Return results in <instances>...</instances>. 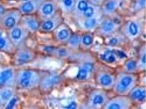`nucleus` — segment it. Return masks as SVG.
Listing matches in <instances>:
<instances>
[{"label":"nucleus","mask_w":146,"mask_h":109,"mask_svg":"<svg viewBox=\"0 0 146 109\" xmlns=\"http://www.w3.org/2000/svg\"><path fill=\"white\" fill-rule=\"evenodd\" d=\"M22 20L24 26L31 32H35L40 27L38 21L34 16L30 15L25 16L23 17Z\"/></svg>","instance_id":"f8f14e48"},{"label":"nucleus","mask_w":146,"mask_h":109,"mask_svg":"<svg viewBox=\"0 0 146 109\" xmlns=\"http://www.w3.org/2000/svg\"><path fill=\"white\" fill-rule=\"evenodd\" d=\"M115 76L109 70H100L96 73V81L99 85L103 88L111 89L114 87Z\"/></svg>","instance_id":"7ed1b4c3"},{"label":"nucleus","mask_w":146,"mask_h":109,"mask_svg":"<svg viewBox=\"0 0 146 109\" xmlns=\"http://www.w3.org/2000/svg\"><path fill=\"white\" fill-rule=\"evenodd\" d=\"M13 94L12 89L9 88H3L0 90V102L3 104L7 103Z\"/></svg>","instance_id":"4468645a"},{"label":"nucleus","mask_w":146,"mask_h":109,"mask_svg":"<svg viewBox=\"0 0 146 109\" xmlns=\"http://www.w3.org/2000/svg\"><path fill=\"white\" fill-rule=\"evenodd\" d=\"M3 8L2 7L0 6V14H2L3 12Z\"/></svg>","instance_id":"f704fd0d"},{"label":"nucleus","mask_w":146,"mask_h":109,"mask_svg":"<svg viewBox=\"0 0 146 109\" xmlns=\"http://www.w3.org/2000/svg\"><path fill=\"white\" fill-rule=\"evenodd\" d=\"M17 102V99L16 98H13L10 100V102L6 106V108L12 109L14 107Z\"/></svg>","instance_id":"2f4dec72"},{"label":"nucleus","mask_w":146,"mask_h":109,"mask_svg":"<svg viewBox=\"0 0 146 109\" xmlns=\"http://www.w3.org/2000/svg\"><path fill=\"white\" fill-rule=\"evenodd\" d=\"M125 68L128 73H133L137 68V62L134 59H130L126 62Z\"/></svg>","instance_id":"aec40b11"},{"label":"nucleus","mask_w":146,"mask_h":109,"mask_svg":"<svg viewBox=\"0 0 146 109\" xmlns=\"http://www.w3.org/2000/svg\"><path fill=\"white\" fill-rule=\"evenodd\" d=\"M140 53V58L139 61L137 62V67L143 69V70L145 69V48H144V50H143Z\"/></svg>","instance_id":"412c9836"},{"label":"nucleus","mask_w":146,"mask_h":109,"mask_svg":"<svg viewBox=\"0 0 146 109\" xmlns=\"http://www.w3.org/2000/svg\"><path fill=\"white\" fill-rule=\"evenodd\" d=\"M80 42V37L78 35H74L70 38L69 44L71 47L77 49L79 46Z\"/></svg>","instance_id":"4be33fe9"},{"label":"nucleus","mask_w":146,"mask_h":109,"mask_svg":"<svg viewBox=\"0 0 146 109\" xmlns=\"http://www.w3.org/2000/svg\"><path fill=\"white\" fill-rule=\"evenodd\" d=\"M1 33H0V38H1Z\"/></svg>","instance_id":"e433bc0d"},{"label":"nucleus","mask_w":146,"mask_h":109,"mask_svg":"<svg viewBox=\"0 0 146 109\" xmlns=\"http://www.w3.org/2000/svg\"><path fill=\"white\" fill-rule=\"evenodd\" d=\"M76 104L74 103V102H73V103H72L71 104H70V106L67 107V108L70 109L75 108L76 107Z\"/></svg>","instance_id":"72a5a7b5"},{"label":"nucleus","mask_w":146,"mask_h":109,"mask_svg":"<svg viewBox=\"0 0 146 109\" xmlns=\"http://www.w3.org/2000/svg\"><path fill=\"white\" fill-rule=\"evenodd\" d=\"M21 15L20 11L12 10L7 12L3 15L2 19V25L6 28H11L16 26L21 20Z\"/></svg>","instance_id":"39448f33"},{"label":"nucleus","mask_w":146,"mask_h":109,"mask_svg":"<svg viewBox=\"0 0 146 109\" xmlns=\"http://www.w3.org/2000/svg\"><path fill=\"white\" fill-rule=\"evenodd\" d=\"M56 37L60 41H66L70 39V32L66 28H59L56 32Z\"/></svg>","instance_id":"2eb2a0df"},{"label":"nucleus","mask_w":146,"mask_h":109,"mask_svg":"<svg viewBox=\"0 0 146 109\" xmlns=\"http://www.w3.org/2000/svg\"><path fill=\"white\" fill-rule=\"evenodd\" d=\"M128 31L129 33L133 37L137 35L139 32L137 26L135 23L133 22L130 23L129 25Z\"/></svg>","instance_id":"5701e85b"},{"label":"nucleus","mask_w":146,"mask_h":109,"mask_svg":"<svg viewBox=\"0 0 146 109\" xmlns=\"http://www.w3.org/2000/svg\"><path fill=\"white\" fill-rule=\"evenodd\" d=\"M33 57L32 53L27 50L19 51L17 53L15 57V61L18 64H23L31 61Z\"/></svg>","instance_id":"ddd939ff"},{"label":"nucleus","mask_w":146,"mask_h":109,"mask_svg":"<svg viewBox=\"0 0 146 109\" xmlns=\"http://www.w3.org/2000/svg\"><path fill=\"white\" fill-rule=\"evenodd\" d=\"M108 101V96L105 91L96 90L90 94L87 101V105L90 108H100L104 107Z\"/></svg>","instance_id":"f03ea898"},{"label":"nucleus","mask_w":146,"mask_h":109,"mask_svg":"<svg viewBox=\"0 0 146 109\" xmlns=\"http://www.w3.org/2000/svg\"><path fill=\"white\" fill-rule=\"evenodd\" d=\"M137 75L130 73H120L115 76L114 89L119 95L129 94L136 86L138 78Z\"/></svg>","instance_id":"f257e3e1"},{"label":"nucleus","mask_w":146,"mask_h":109,"mask_svg":"<svg viewBox=\"0 0 146 109\" xmlns=\"http://www.w3.org/2000/svg\"><path fill=\"white\" fill-rule=\"evenodd\" d=\"M78 7L80 11H84L88 7V4L85 1H80L78 3Z\"/></svg>","instance_id":"c85d7f7f"},{"label":"nucleus","mask_w":146,"mask_h":109,"mask_svg":"<svg viewBox=\"0 0 146 109\" xmlns=\"http://www.w3.org/2000/svg\"><path fill=\"white\" fill-rule=\"evenodd\" d=\"M37 75L33 71L26 70L21 73L18 78L20 86L23 88L31 87L38 79Z\"/></svg>","instance_id":"423d86ee"},{"label":"nucleus","mask_w":146,"mask_h":109,"mask_svg":"<svg viewBox=\"0 0 146 109\" xmlns=\"http://www.w3.org/2000/svg\"><path fill=\"white\" fill-rule=\"evenodd\" d=\"M8 1H11V0H8Z\"/></svg>","instance_id":"4c0bfd02"},{"label":"nucleus","mask_w":146,"mask_h":109,"mask_svg":"<svg viewBox=\"0 0 146 109\" xmlns=\"http://www.w3.org/2000/svg\"><path fill=\"white\" fill-rule=\"evenodd\" d=\"M94 12V10L92 7H88L84 11V15L87 17H90L93 15Z\"/></svg>","instance_id":"c756f323"},{"label":"nucleus","mask_w":146,"mask_h":109,"mask_svg":"<svg viewBox=\"0 0 146 109\" xmlns=\"http://www.w3.org/2000/svg\"><path fill=\"white\" fill-rule=\"evenodd\" d=\"M89 72L84 67H82L79 70L77 75L78 80L81 81H84L87 79Z\"/></svg>","instance_id":"b1692460"},{"label":"nucleus","mask_w":146,"mask_h":109,"mask_svg":"<svg viewBox=\"0 0 146 109\" xmlns=\"http://www.w3.org/2000/svg\"><path fill=\"white\" fill-rule=\"evenodd\" d=\"M117 6V3L114 0H110L105 5L106 10L108 12H111L114 11Z\"/></svg>","instance_id":"393cba45"},{"label":"nucleus","mask_w":146,"mask_h":109,"mask_svg":"<svg viewBox=\"0 0 146 109\" xmlns=\"http://www.w3.org/2000/svg\"><path fill=\"white\" fill-rule=\"evenodd\" d=\"M102 60L109 63H112L116 60L115 54L111 51H107L101 56Z\"/></svg>","instance_id":"6ab92c4d"},{"label":"nucleus","mask_w":146,"mask_h":109,"mask_svg":"<svg viewBox=\"0 0 146 109\" xmlns=\"http://www.w3.org/2000/svg\"><path fill=\"white\" fill-rule=\"evenodd\" d=\"M56 7L55 3L46 1L41 4L38 9L39 14L44 21L53 17L56 14Z\"/></svg>","instance_id":"0eeeda50"},{"label":"nucleus","mask_w":146,"mask_h":109,"mask_svg":"<svg viewBox=\"0 0 146 109\" xmlns=\"http://www.w3.org/2000/svg\"><path fill=\"white\" fill-rule=\"evenodd\" d=\"M96 20L94 18H90L86 20L84 23V26L87 29H91L96 26Z\"/></svg>","instance_id":"cd10ccee"},{"label":"nucleus","mask_w":146,"mask_h":109,"mask_svg":"<svg viewBox=\"0 0 146 109\" xmlns=\"http://www.w3.org/2000/svg\"><path fill=\"white\" fill-rule=\"evenodd\" d=\"M61 81V78L59 76H55L51 77L46 79L43 82L42 87L44 89H51L54 85L58 84Z\"/></svg>","instance_id":"dca6fc26"},{"label":"nucleus","mask_w":146,"mask_h":109,"mask_svg":"<svg viewBox=\"0 0 146 109\" xmlns=\"http://www.w3.org/2000/svg\"><path fill=\"white\" fill-rule=\"evenodd\" d=\"M21 1H23V2H27V1H30V0H21Z\"/></svg>","instance_id":"c9c22d12"},{"label":"nucleus","mask_w":146,"mask_h":109,"mask_svg":"<svg viewBox=\"0 0 146 109\" xmlns=\"http://www.w3.org/2000/svg\"><path fill=\"white\" fill-rule=\"evenodd\" d=\"M131 101L136 102H145L146 89L145 87H135L129 93Z\"/></svg>","instance_id":"9b49d317"},{"label":"nucleus","mask_w":146,"mask_h":109,"mask_svg":"<svg viewBox=\"0 0 146 109\" xmlns=\"http://www.w3.org/2000/svg\"><path fill=\"white\" fill-rule=\"evenodd\" d=\"M6 44V41L3 38H0V49H2L5 47Z\"/></svg>","instance_id":"473e14b6"},{"label":"nucleus","mask_w":146,"mask_h":109,"mask_svg":"<svg viewBox=\"0 0 146 109\" xmlns=\"http://www.w3.org/2000/svg\"><path fill=\"white\" fill-rule=\"evenodd\" d=\"M27 31L23 27L16 26L11 28L9 32V38L14 43H19L27 37Z\"/></svg>","instance_id":"6e6552de"},{"label":"nucleus","mask_w":146,"mask_h":109,"mask_svg":"<svg viewBox=\"0 0 146 109\" xmlns=\"http://www.w3.org/2000/svg\"><path fill=\"white\" fill-rule=\"evenodd\" d=\"M13 76V72L11 70L7 69L2 71L0 73V86L4 85Z\"/></svg>","instance_id":"a211bd4d"},{"label":"nucleus","mask_w":146,"mask_h":109,"mask_svg":"<svg viewBox=\"0 0 146 109\" xmlns=\"http://www.w3.org/2000/svg\"><path fill=\"white\" fill-rule=\"evenodd\" d=\"M58 55L62 57H65L67 56L68 54V52L67 50L64 49H61L57 51Z\"/></svg>","instance_id":"7c9ffc66"},{"label":"nucleus","mask_w":146,"mask_h":109,"mask_svg":"<svg viewBox=\"0 0 146 109\" xmlns=\"http://www.w3.org/2000/svg\"><path fill=\"white\" fill-rule=\"evenodd\" d=\"M82 42L85 47H88L92 43L93 38L90 35H85L82 38Z\"/></svg>","instance_id":"bb28decb"},{"label":"nucleus","mask_w":146,"mask_h":109,"mask_svg":"<svg viewBox=\"0 0 146 109\" xmlns=\"http://www.w3.org/2000/svg\"><path fill=\"white\" fill-rule=\"evenodd\" d=\"M116 28V26L111 21H106L103 23L102 27L103 33L105 35H108L113 33Z\"/></svg>","instance_id":"f3484780"},{"label":"nucleus","mask_w":146,"mask_h":109,"mask_svg":"<svg viewBox=\"0 0 146 109\" xmlns=\"http://www.w3.org/2000/svg\"><path fill=\"white\" fill-rule=\"evenodd\" d=\"M131 102L129 97L120 95L108 100L104 107L109 109H128L131 106Z\"/></svg>","instance_id":"20e7f679"},{"label":"nucleus","mask_w":146,"mask_h":109,"mask_svg":"<svg viewBox=\"0 0 146 109\" xmlns=\"http://www.w3.org/2000/svg\"><path fill=\"white\" fill-rule=\"evenodd\" d=\"M61 22L60 16L55 14L52 18L44 20L39 28L43 32H50L55 29L59 26Z\"/></svg>","instance_id":"1a4fd4ad"},{"label":"nucleus","mask_w":146,"mask_h":109,"mask_svg":"<svg viewBox=\"0 0 146 109\" xmlns=\"http://www.w3.org/2000/svg\"><path fill=\"white\" fill-rule=\"evenodd\" d=\"M43 2V0H30L25 2L21 6V12L24 14L35 12L39 9Z\"/></svg>","instance_id":"9d476101"},{"label":"nucleus","mask_w":146,"mask_h":109,"mask_svg":"<svg viewBox=\"0 0 146 109\" xmlns=\"http://www.w3.org/2000/svg\"><path fill=\"white\" fill-rule=\"evenodd\" d=\"M74 5V0H62V8L66 11H70Z\"/></svg>","instance_id":"a878e982"}]
</instances>
